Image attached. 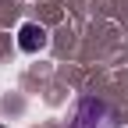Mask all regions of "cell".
Instances as JSON below:
<instances>
[{"mask_svg":"<svg viewBox=\"0 0 128 128\" xmlns=\"http://www.w3.org/2000/svg\"><path fill=\"white\" fill-rule=\"evenodd\" d=\"M107 114V107L100 100H82V107H78V114L71 121V128H100V118Z\"/></svg>","mask_w":128,"mask_h":128,"instance_id":"6da1fadb","label":"cell"},{"mask_svg":"<svg viewBox=\"0 0 128 128\" xmlns=\"http://www.w3.org/2000/svg\"><path fill=\"white\" fill-rule=\"evenodd\" d=\"M18 46H22L25 54L43 50V46H46V28H39V25H22V32H18Z\"/></svg>","mask_w":128,"mask_h":128,"instance_id":"7a4b0ae2","label":"cell"},{"mask_svg":"<svg viewBox=\"0 0 128 128\" xmlns=\"http://www.w3.org/2000/svg\"><path fill=\"white\" fill-rule=\"evenodd\" d=\"M0 128H4V124H0Z\"/></svg>","mask_w":128,"mask_h":128,"instance_id":"3957f363","label":"cell"}]
</instances>
